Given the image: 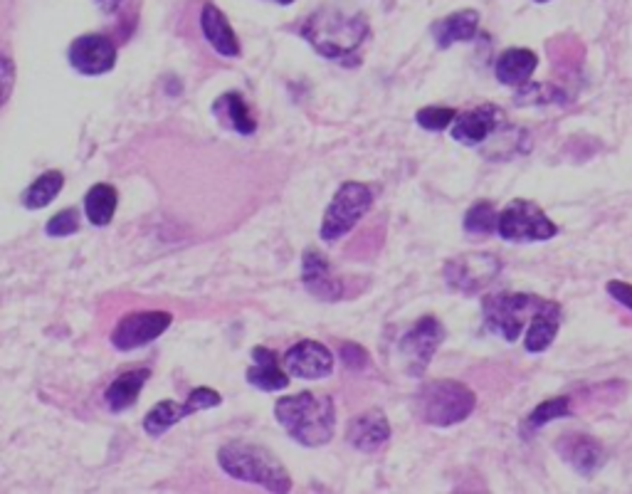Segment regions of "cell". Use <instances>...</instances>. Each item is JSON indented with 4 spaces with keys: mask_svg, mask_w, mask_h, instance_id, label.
Here are the masks:
<instances>
[{
    "mask_svg": "<svg viewBox=\"0 0 632 494\" xmlns=\"http://www.w3.org/2000/svg\"><path fill=\"white\" fill-rule=\"evenodd\" d=\"M297 30L321 57L341 65H358L361 47L371 35L366 15L346 5H324L314 10Z\"/></svg>",
    "mask_w": 632,
    "mask_h": 494,
    "instance_id": "cell-1",
    "label": "cell"
},
{
    "mask_svg": "<svg viewBox=\"0 0 632 494\" xmlns=\"http://www.w3.org/2000/svg\"><path fill=\"white\" fill-rule=\"evenodd\" d=\"M275 418L287 430L289 438L304 448H321L334 438L336 408L324 393L302 391L297 396L279 398Z\"/></svg>",
    "mask_w": 632,
    "mask_h": 494,
    "instance_id": "cell-2",
    "label": "cell"
},
{
    "mask_svg": "<svg viewBox=\"0 0 632 494\" xmlns=\"http://www.w3.org/2000/svg\"><path fill=\"white\" fill-rule=\"evenodd\" d=\"M218 462L230 477L250 485H260L270 492L292 490V477L275 455L260 445L235 440L218 450Z\"/></svg>",
    "mask_w": 632,
    "mask_h": 494,
    "instance_id": "cell-3",
    "label": "cell"
},
{
    "mask_svg": "<svg viewBox=\"0 0 632 494\" xmlns=\"http://www.w3.org/2000/svg\"><path fill=\"white\" fill-rule=\"evenodd\" d=\"M477 396L462 381H430L413 398V413L435 428H450L474 413Z\"/></svg>",
    "mask_w": 632,
    "mask_h": 494,
    "instance_id": "cell-4",
    "label": "cell"
},
{
    "mask_svg": "<svg viewBox=\"0 0 632 494\" xmlns=\"http://www.w3.org/2000/svg\"><path fill=\"white\" fill-rule=\"evenodd\" d=\"M544 299L526 292H499L487 294L482 302L484 327L502 336L504 341H516L539 312Z\"/></svg>",
    "mask_w": 632,
    "mask_h": 494,
    "instance_id": "cell-5",
    "label": "cell"
},
{
    "mask_svg": "<svg viewBox=\"0 0 632 494\" xmlns=\"http://www.w3.org/2000/svg\"><path fill=\"white\" fill-rule=\"evenodd\" d=\"M371 206L373 191L366 183H344V186L336 191L329 208H326L324 223H321V240H324V243H336V240H341L344 235H349Z\"/></svg>",
    "mask_w": 632,
    "mask_h": 494,
    "instance_id": "cell-6",
    "label": "cell"
},
{
    "mask_svg": "<svg viewBox=\"0 0 632 494\" xmlns=\"http://www.w3.org/2000/svg\"><path fill=\"white\" fill-rule=\"evenodd\" d=\"M507 243H544L558 235V225L534 201L516 198L499 213V228Z\"/></svg>",
    "mask_w": 632,
    "mask_h": 494,
    "instance_id": "cell-7",
    "label": "cell"
},
{
    "mask_svg": "<svg viewBox=\"0 0 632 494\" xmlns=\"http://www.w3.org/2000/svg\"><path fill=\"white\" fill-rule=\"evenodd\" d=\"M445 341V327L437 317H423L403 339L398 341V354L408 376H420L433 361L435 351Z\"/></svg>",
    "mask_w": 632,
    "mask_h": 494,
    "instance_id": "cell-8",
    "label": "cell"
},
{
    "mask_svg": "<svg viewBox=\"0 0 632 494\" xmlns=\"http://www.w3.org/2000/svg\"><path fill=\"white\" fill-rule=\"evenodd\" d=\"M499 260L489 252H467V255L455 257L445 267L447 287L460 294L482 292L494 277L499 275Z\"/></svg>",
    "mask_w": 632,
    "mask_h": 494,
    "instance_id": "cell-9",
    "label": "cell"
},
{
    "mask_svg": "<svg viewBox=\"0 0 632 494\" xmlns=\"http://www.w3.org/2000/svg\"><path fill=\"white\" fill-rule=\"evenodd\" d=\"M220 403H223V396L218 391H213V388H193L188 393L186 403H181V406L176 401H161L158 406L151 408L149 415L144 418V430L151 438H158V435H163L168 428L181 423L188 415L208 411V408L220 406Z\"/></svg>",
    "mask_w": 632,
    "mask_h": 494,
    "instance_id": "cell-10",
    "label": "cell"
},
{
    "mask_svg": "<svg viewBox=\"0 0 632 494\" xmlns=\"http://www.w3.org/2000/svg\"><path fill=\"white\" fill-rule=\"evenodd\" d=\"M173 317L168 312H131L117 324L112 334L114 349L134 351L151 344L171 327Z\"/></svg>",
    "mask_w": 632,
    "mask_h": 494,
    "instance_id": "cell-11",
    "label": "cell"
},
{
    "mask_svg": "<svg viewBox=\"0 0 632 494\" xmlns=\"http://www.w3.org/2000/svg\"><path fill=\"white\" fill-rule=\"evenodd\" d=\"M70 65L84 77L107 75L117 65V47L107 35H82L70 45Z\"/></svg>",
    "mask_w": 632,
    "mask_h": 494,
    "instance_id": "cell-12",
    "label": "cell"
},
{
    "mask_svg": "<svg viewBox=\"0 0 632 494\" xmlns=\"http://www.w3.org/2000/svg\"><path fill=\"white\" fill-rule=\"evenodd\" d=\"M284 366H287V371L292 376L304 378V381H316V378L331 376V371H334V354L321 341L304 339L284 354Z\"/></svg>",
    "mask_w": 632,
    "mask_h": 494,
    "instance_id": "cell-13",
    "label": "cell"
},
{
    "mask_svg": "<svg viewBox=\"0 0 632 494\" xmlns=\"http://www.w3.org/2000/svg\"><path fill=\"white\" fill-rule=\"evenodd\" d=\"M504 122V112L494 104H482V107L472 109V112L457 114L455 124H452V139L462 146H479L499 129Z\"/></svg>",
    "mask_w": 632,
    "mask_h": 494,
    "instance_id": "cell-14",
    "label": "cell"
},
{
    "mask_svg": "<svg viewBox=\"0 0 632 494\" xmlns=\"http://www.w3.org/2000/svg\"><path fill=\"white\" fill-rule=\"evenodd\" d=\"M388 438H391V423L381 408H371V411L356 415L346 428V443L361 453H376L388 443Z\"/></svg>",
    "mask_w": 632,
    "mask_h": 494,
    "instance_id": "cell-15",
    "label": "cell"
},
{
    "mask_svg": "<svg viewBox=\"0 0 632 494\" xmlns=\"http://www.w3.org/2000/svg\"><path fill=\"white\" fill-rule=\"evenodd\" d=\"M556 450L581 475H593L605 465V450L598 440L583 433H568L556 440Z\"/></svg>",
    "mask_w": 632,
    "mask_h": 494,
    "instance_id": "cell-16",
    "label": "cell"
},
{
    "mask_svg": "<svg viewBox=\"0 0 632 494\" xmlns=\"http://www.w3.org/2000/svg\"><path fill=\"white\" fill-rule=\"evenodd\" d=\"M302 282L316 299H324V302H336L344 294V287L336 280V275H331L329 262H326V257L319 250L304 252Z\"/></svg>",
    "mask_w": 632,
    "mask_h": 494,
    "instance_id": "cell-17",
    "label": "cell"
},
{
    "mask_svg": "<svg viewBox=\"0 0 632 494\" xmlns=\"http://www.w3.org/2000/svg\"><path fill=\"white\" fill-rule=\"evenodd\" d=\"M200 28H203L205 40L210 42L218 55L228 57V60H237L242 52L240 40H237L235 30L230 28L228 18L223 15V10L215 8L213 3L203 5V13H200Z\"/></svg>",
    "mask_w": 632,
    "mask_h": 494,
    "instance_id": "cell-18",
    "label": "cell"
},
{
    "mask_svg": "<svg viewBox=\"0 0 632 494\" xmlns=\"http://www.w3.org/2000/svg\"><path fill=\"white\" fill-rule=\"evenodd\" d=\"M561 322H563L561 304L553 302V299H544L541 309L534 314V319H531L529 331H526L524 349L529 351V354H544V351L553 344V339H556L558 329H561Z\"/></svg>",
    "mask_w": 632,
    "mask_h": 494,
    "instance_id": "cell-19",
    "label": "cell"
},
{
    "mask_svg": "<svg viewBox=\"0 0 632 494\" xmlns=\"http://www.w3.org/2000/svg\"><path fill=\"white\" fill-rule=\"evenodd\" d=\"M539 67V57L534 50H526V47H512V50L502 52L497 60V80L507 87H524L531 80V75Z\"/></svg>",
    "mask_w": 632,
    "mask_h": 494,
    "instance_id": "cell-20",
    "label": "cell"
},
{
    "mask_svg": "<svg viewBox=\"0 0 632 494\" xmlns=\"http://www.w3.org/2000/svg\"><path fill=\"white\" fill-rule=\"evenodd\" d=\"M252 361L255 366L247 369V383L260 391H284L289 386V376L279 369V361L275 351L267 346H255L252 349Z\"/></svg>",
    "mask_w": 632,
    "mask_h": 494,
    "instance_id": "cell-21",
    "label": "cell"
},
{
    "mask_svg": "<svg viewBox=\"0 0 632 494\" xmlns=\"http://www.w3.org/2000/svg\"><path fill=\"white\" fill-rule=\"evenodd\" d=\"M479 30V13L477 10H457V13L447 15V18L437 20L433 25V38L437 47L447 50V47L457 45V42H470Z\"/></svg>",
    "mask_w": 632,
    "mask_h": 494,
    "instance_id": "cell-22",
    "label": "cell"
},
{
    "mask_svg": "<svg viewBox=\"0 0 632 494\" xmlns=\"http://www.w3.org/2000/svg\"><path fill=\"white\" fill-rule=\"evenodd\" d=\"M151 371L149 369H139V371H126L121 373L119 378H114L112 386L107 388L104 398H107V406L112 408L114 413H124L126 408L134 406L139 401L141 388L149 381Z\"/></svg>",
    "mask_w": 632,
    "mask_h": 494,
    "instance_id": "cell-23",
    "label": "cell"
},
{
    "mask_svg": "<svg viewBox=\"0 0 632 494\" xmlns=\"http://www.w3.org/2000/svg\"><path fill=\"white\" fill-rule=\"evenodd\" d=\"M213 112L220 122L228 126V129L237 131V134H242V136L255 134L257 122L252 119V114H250V109H247L242 94H237V92L223 94V97L213 104Z\"/></svg>",
    "mask_w": 632,
    "mask_h": 494,
    "instance_id": "cell-24",
    "label": "cell"
},
{
    "mask_svg": "<svg viewBox=\"0 0 632 494\" xmlns=\"http://www.w3.org/2000/svg\"><path fill=\"white\" fill-rule=\"evenodd\" d=\"M119 206V193L117 188L109 186V183H97L87 191V198H84V215L92 225L97 228H104V225L112 223L114 213H117Z\"/></svg>",
    "mask_w": 632,
    "mask_h": 494,
    "instance_id": "cell-25",
    "label": "cell"
},
{
    "mask_svg": "<svg viewBox=\"0 0 632 494\" xmlns=\"http://www.w3.org/2000/svg\"><path fill=\"white\" fill-rule=\"evenodd\" d=\"M62 188H65V176H62V171L42 173L38 181L30 183L28 191L23 193V206L28 210L47 208L57 196H60Z\"/></svg>",
    "mask_w": 632,
    "mask_h": 494,
    "instance_id": "cell-26",
    "label": "cell"
},
{
    "mask_svg": "<svg viewBox=\"0 0 632 494\" xmlns=\"http://www.w3.org/2000/svg\"><path fill=\"white\" fill-rule=\"evenodd\" d=\"M499 228V213L489 201H479L467 210L465 230L470 235H492Z\"/></svg>",
    "mask_w": 632,
    "mask_h": 494,
    "instance_id": "cell-27",
    "label": "cell"
},
{
    "mask_svg": "<svg viewBox=\"0 0 632 494\" xmlns=\"http://www.w3.org/2000/svg\"><path fill=\"white\" fill-rule=\"evenodd\" d=\"M568 415H571V398L568 396L551 398V401H544L541 406H536L534 411H531L529 420H526V428L536 430V428H541V425L551 423V420L568 418Z\"/></svg>",
    "mask_w": 632,
    "mask_h": 494,
    "instance_id": "cell-28",
    "label": "cell"
},
{
    "mask_svg": "<svg viewBox=\"0 0 632 494\" xmlns=\"http://www.w3.org/2000/svg\"><path fill=\"white\" fill-rule=\"evenodd\" d=\"M457 112L447 107H425L415 114V122L423 126L425 131H442L450 124H455Z\"/></svg>",
    "mask_w": 632,
    "mask_h": 494,
    "instance_id": "cell-29",
    "label": "cell"
},
{
    "mask_svg": "<svg viewBox=\"0 0 632 494\" xmlns=\"http://www.w3.org/2000/svg\"><path fill=\"white\" fill-rule=\"evenodd\" d=\"M79 230V213L75 208H67L62 213H57L50 223L45 225V233L50 238H70Z\"/></svg>",
    "mask_w": 632,
    "mask_h": 494,
    "instance_id": "cell-30",
    "label": "cell"
},
{
    "mask_svg": "<svg viewBox=\"0 0 632 494\" xmlns=\"http://www.w3.org/2000/svg\"><path fill=\"white\" fill-rule=\"evenodd\" d=\"M341 361L346 364V369L361 371L363 366L368 364V354H366V349H361V346L344 344V349H341Z\"/></svg>",
    "mask_w": 632,
    "mask_h": 494,
    "instance_id": "cell-31",
    "label": "cell"
},
{
    "mask_svg": "<svg viewBox=\"0 0 632 494\" xmlns=\"http://www.w3.org/2000/svg\"><path fill=\"white\" fill-rule=\"evenodd\" d=\"M608 294L615 299V302H620L623 307H628L632 312V285L630 282H623V280H610L608 282Z\"/></svg>",
    "mask_w": 632,
    "mask_h": 494,
    "instance_id": "cell-32",
    "label": "cell"
},
{
    "mask_svg": "<svg viewBox=\"0 0 632 494\" xmlns=\"http://www.w3.org/2000/svg\"><path fill=\"white\" fill-rule=\"evenodd\" d=\"M13 77H15L13 60L5 55L3 57V102H8V97H10V89H13Z\"/></svg>",
    "mask_w": 632,
    "mask_h": 494,
    "instance_id": "cell-33",
    "label": "cell"
},
{
    "mask_svg": "<svg viewBox=\"0 0 632 494\" xmlns=\"http://www.w3.org/2000/svg\"><path fill=\"white\" fill-rule=\"evenodd\" d=\"M272 3H277V5H292L294 0H272Z\"/></svg>",
    "mask_w": 632,
    "mask_h": 494,
    "instance_id": "cell-34",
    "label": "cell"
},
{
    "mask_svg": "<svg viewBox=\"0 0 632 494\" xmlns=\"http://www.w3.org/2000/svg\"><path fill=\"white\" fill-rule=\"evenodd\" d=\"M534 3H549V0H534Z\"/></svg>",
    "mask_w": 632,
    "mask_h": 494,
    "instance_id": "cell-35",
    "label": "cell"
}]
</instances>
